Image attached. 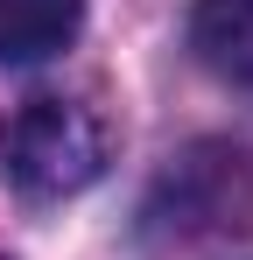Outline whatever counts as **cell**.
<instances>
[{"mask_svg": "<svg viewBox=\"0 0 253 260\" xmlns=\"http://www.w3.org/2000/svg\"><path fill=\"white\" fill-rule=\"evenodd\" d=\"M113 155V134L106 120L78 106V99H36L14 113V127L0 141V176L28 197V204H56V197H78L106 176Z\"/></svg>", "mask_w": 253, "mask_h": 260, "instance_id": "6da1fadb", "label": "cell"}, {"mask_svg": "<svg viewBox=\"0 0 253 260\" xmlns=\"http://www.w3.org/2000/svg\"><path fill=\"white\" fill-rule=\"evenodd\" d=\"M155 218L183 225V232H246L253 225V155L246 148H225V141L190 148L162 176Z\"/></svg>", "mask_w": 253, "mask_h": 260, "instance_id": "7a4b0ae2", "label": "cell"}, {"mask_svg": "<svg viewBox=\"0 0 253 260\" xmlns=\"http://www.w3.org/2000/svg\"><path fill=\"white\" fill-rule=\"evenodd\" d=\"M84 0H0V63H42L78 36Z\"/></svg>", "mask_w": 253, "mask_h": 260, "instance_id": "3957f363", "label": "cell"}, {"mask_svg": "<svg viewBox=\"0 0 253 260\" xmlns=\"http://www.w3.org/2000/svg\"><path fill=\"white\" fill-rule=\"evenodd\" d=\"M190 43L211 71L253 85V0H197L190 7Z\"/></svg>", "mask_w": 253, "mask_h": 260, "instance_id": "277c9868", "label": "cell"}]
</instances>
